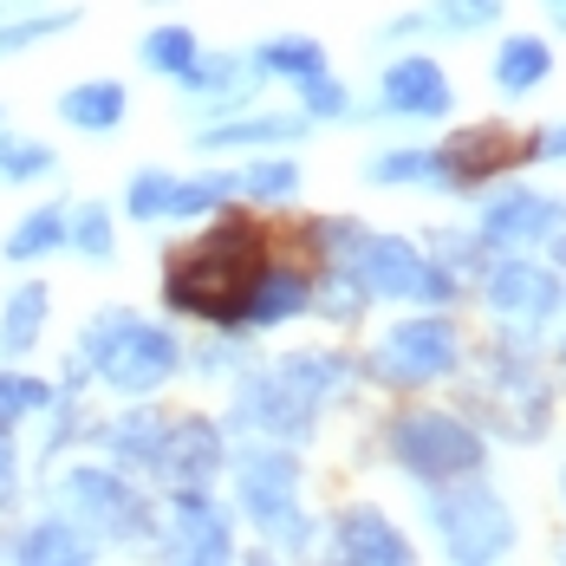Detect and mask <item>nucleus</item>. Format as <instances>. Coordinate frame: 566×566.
Segmentation results:
<instances>
[{
	"label": "nucleus",
	"instance_id": "obj_15",
	"mask_svg": "<svg viewBox=\"0 0 566 566\" xmlns=\"http://www.w3.org/2000/svg\"><path fill=\"white\" fill-rule=\"evenodd\" d=\"M306 306H313V274H306L300 261H274V254H268L261 281L248 286V300H241V326H248V333H268V326L300 319Z\"/></svg>",
	"mask_w": 566,
	"mask_h": 566
},
{
	"label": "nucleus",
	"instance_id": "obj_38",
	"mask_svg": "<svg viewBox=\"0 0 566 566\" xmlns=\"http://www.w3.org/2000/svg\"><path fill=\"white\" fill-rule=\"evenodd\" d=\"M170 189H176L170 170H137L130 176V189H124V216H137V222H164Z\"/></svg>",
	"mask_w": 566,
	"mask_h": 566
},
{
	"label": "nucleus",
	"instance_id": "obj_27",
	"mask_svg": "<svg viewBox=\"0 0 566 566\" xmlns=\"http://www.w3.org/2000/svg\"><path fill=\"white\" fill-rule=\"evenodd\" d=\"M365 182L378 189H443V157L437 150H385L365 164Z\"/></svg>",
	"mask_w": 566,
	"mask_h": 566
},
{
	"label": "nucleus",
	"instance_id": "obj_5",
	"mask_svg": "<svg viewBox=\"0 0 566 566\" xmlns=\"http://www.w3.org/2000/svg\"><path fill=\"white\" fill-rule=\"evenodd\" d=\"M385 450L403 475H417L423 489L430 482H450V475H469V469H482V430L475 423H462L450 410H403L391 417V430H385Z\"/></svg>",
	"mask_w": 566,
	"mask_h": 566
},
{
	"label": "nucleus",
	"instance_id": "obj_16",
	"mask_svg": "<svg viewBox=\"0 0 566 566\" xmlns=\"http://www.w3.org/2000/svg\"><path fill=\"white\" fill-rule=\"evenodd\" d=\"M333 547H339V560H352V566H403L410 560V541L391 527V514L371 509V502H352V509L333 521Z\"/></svg>",
	"mask_w": 566,
	"mask_h": 566
},
{
	"label": "nucleus",
	"instance_id": "obj_30",
	"mask_svg": "<svg viewBox=\"0 0 566 566\" xmlns=\"http://www.w3.org/2000/svg\"><path fill=\"white\" fill-rule=\"evenodd\" d=\"M313 306H319L333 326H358V319H365V306H371V293L352 281L339 261H326V268H319V281H313Z\"/></svg>",
	"mask_w": 566,
	"mask_h": 566
},
{
	"label": "nucleus",
	"instance_id": "obj_42",
	"mask_svg": "<svg viewBox=\"0 0 566 566\" xmlns=\"http://www.w3.org/2000/svg\"><path fill=\"white\" fill-rule=\"evenodd\" d=\"M547 248H554V261H560V268H566V222L554 228V241H547Z\"/></svg>",
	"mask_w": 566,
	"mask_h": 566
},
{
	"label": "nucleus",
	"instance_id": "obj_43",
	"mask_svg": "<svg viewBox=\"0 0 566 566\" xmlns=\"http://www.w3.org/2000/svg\"><path fill=\"white\" fill-rule=\"evenodd\" d=\"M547 13H554V27H566V0H547Z\"/></svg>",
	"mask_w": 566,
	"mask_h": 566
},
{
	"label": "nucleus",
	"instance_id": "obj_18",
	"mask_svg": "<svg viewBox=\"0 0 566 566\" xmlns=\"http://www.w3.org/2000/svg\"><path fill=\"white\" fill-rule=\"evenodd\" d=\"M306 117L286 112H254V117H228V124H202L196 150H274V144H300Z\"/></svg>",
	"mask_w": 566,
	"mask_h": 566
},
{
	"label": "nucleus",
	"instance_id": "obj_2",
	"mask_svg": "<svg viewBox=\"0 0 566 566\" xmlns=\"http://www.w3.org/2000/svg\"><path fill=\"white\" fill-rule=\"evenodd\" d=\"M98 385H112L124 397H150L164 391L182 365V345H176L170 326H150L137 319L130 306H105L85 333H78V352H72Z\"/></svg>",
	"mask_w": 566,
	"mask_h": 566
},
{
	"label": "nucleus",
	"instance_id": "obj_14",
	"mask_svg": "<svg viewBox=\"0 0 566 566\" xmlns=\"http://www.w3.org/2000/svg\"><path fill=\"white\" fill-rule=\"evenodd\" d=\"M378 98H385V117H450L455 112V85L450 72L430 53H397L378 78Z\"/></svg>",
	"mask_w": 566,
	"mask_h": 566
},
{
	"label": "nucleus",
	"instance_id": "obj_25",
	"mask_svg": "<svg viewBox=\"0 0 566 566\" xmlns=\"http://www.w3.org/2000/svg\"><path fill=\"white\" fill-rule=\"evenodd\" d=\"M254 72L261 78H313V72H326V46L319 40H306V33H274V40H261L254 46Z\"/></svg>",
	"mask_w": 566,
	"mask_h": 566
},
{
	"label": "nucleus",
	"instance_id": "obj_20",
	"mask_svg": "<svg viewBox=\"0 0 566 566\" xmlns=\"http://www.w3.org/2000/svg\"><path fill=\"white\" fill-rule=\"evenodd\" d=\"M130 112V92L117 85V78H85V85H72V92H59V117L72 124V130H92V137H105L117 130Z\"/></svg>",
	"mask_w": 566,
	"mask_h": 566
},
{
	"label": "nucleus",
	"instance_id": "obj_40",
	"mask_svg": "<svg viewBox=\"0 0 566 566\" xmlns=\"http://www.w3.org/2000/svg\"><path fill=\"white\" fill-rule=\"evenodd\" d=\"M20 502V455H13V430H0V509Z\"/></svg>",
	"mask_w": 566,
	"mask_h": 566
},
{
	"label": "nucleus",
	"instance_id": "obj_13",
	"mask_svg": "<svg viewBox=\"0 0 566 566\" xmlns=\"http://www.w3.org/2000/svg\"><path fill=\"white\" fill-rule=\"evenodd\" d=\"M170 554L196 566H216L234 554V514L209 489H170Z\"/></svg>",
	"mask_w": 566,
	"mask_h": 566
},
{
	"label": "nucleus",
	"instance_id": "obj_31",
	"mask_svg": "<svg viewBox=\"0 0 566 566\" xmlns=\"http://www.w3.org/2000/svg\"><path fill=\"white\" fill-rule=\"evenodd\" d=\"M196 33L189 27H150L144 33V46H137V59H144V72H164V78H182L189 65H196Z\"/></svg>",
	"mask_w": 566,
	"mask_h": 566
},
{
	"label": "nucleus",
	"instance_id": "obj_41",
	"mask_svg": "<svg viewBox=\"0 0 566 566\" xmlns=\"http://www.w3.org/2000/svg\"><path fill=\"white\" fill-rule=\"evenodd\" d=\"M534 157H547V164H566V124H554V130H541V137H534Z\"/></svg>",
	"mask_w": 566,
	"mask_h": 566
},
{
	"label": "nucleus",
	"instance_id": "obj_39",
	"mask_svg": "<svg viewBox=\"0 0 566 566\" xmlns=\"http://www.w3.org/2000/svg\"><path fill=\"white\" fill-rule=\"evenodd\" d=\"M300 112L306 117H345L352 98H345V85L333 72H313V78H300Z\"/></svg>",
	"mask_w": 566,
	"mask_h": 566
},
{
	"label": "nucleus",
	"instance_id": "obj_4",
	"mask_svg": "<svg viewBox=\"0 0 566 566\" xmlns=\"http://www.w3.org/2000/svg\"><path fill=\"white\" fill-rule=\"evenodd\" d=\"M234 502H241V514L268 541H281L286 554H306L313 547V514L300 509V462H293L286 443L254 437L248 450L234 455Z\"/></svg>",
	"mask_w": 566,
	"mask_h": 566
},
{
	"label": "nucleus",
	"instance_id": "obj_44",
	"mask_svg": "<svg viewBox=\"0 0 566 566\" xmlns=\"http://www.w3.org/2000/svg\"><path fill=\"white\" fill-rule=\"evenodd\" d=\"M560 495H566V475H560Z\"/></svg>",
	"mask_w": 566,
	"mask_h": 566
},
{
	"label": "nucleus",
	"instance_id": "obj_23",
	"mask_svg": "<svg viewBox=\"0 0 566 566\" xmlns=\"http://www.w3.org/2000/svg\"><path fill=\"white\" fill-rule=\"evenodd\" d=\"M13 560H92V541L72 514H46L33 527H20V541L7 547Z\"/></svg>",
	"mask_w": 566,
	"mask_h": 566
},
{
	"label": "nucleus",
	"instance_id": "obj_12",
	"mask_svg": "<svg viewBox=\"0 0 566 566\" xmlns=\"http://www.w3.org/2000/svg\"><path fill=\"white\" fill-rule=\"evenodd\" d=\"M222 462H228V443H222V430H216L209 417H170L150 475H157L164 489H216Z\"/></svg>",
	"mask_w": 566,
	"mask_h": 566
},
{
	"label": "nucleus",
	"instance_id": "obj_7",
	"mask_svg": "<svg viewBox=\"0 0 566 566\" xmlns=\"http://www.w3.org/2000/svg\"><path fill=\"white\" fill-rule=\"evenodd\" d=\"M455 365H462V339H455V326L443 319V306H430L417 319H397L391 333L371 345L365 378L410 391V385H443Z\"/></svg>",
	"mask_w": 566,
	"mask_h": 566
},
{
	"label": "nucleus",
	"instance_id": "obj_33",
	"mask_svg": "<svg viewBox=\"0 0 566 566\" xmlns=\"http://www.w3.org/2000/svg\"><path fill=\"white\" fill-rule=\"evenodd\" d=\"M78 27V13L72 7H53V13H20V20H0V59L27 53V46H40V40H59V33H72Z\"/></svg>",
	"mask_w": 566,
	"mask_h": 566
},
{
	"label": "nucleus",
	"instance_id": "obj_26",
	"mask_svg": "<svg viewBox=\"0 0 566 566\" xmlns=\"http://www.w3.org/2000/svg\"><path fill=\"white\" fill-rule=\"evenodd\" d=\"M182 92H189V98H216V112H234V105L248 98V72H241V59L196 53V65L182 72Z\"/></svg>",
	"mask_w": 566,
	"mask_h": 566
},
{
	"label": "nucleus",
	"instance_id": "obj_19",
	"mask_svg": "<svg viewBox=\"0 0 566 566\" xmlns=\"http://www.w3.org/2000/svg\"><path fill=\"white\" fill-rule=\"evenodd\" d=\"M164 430H170L164 410H124V417H112V423L92 430V437L112 450L117 469H144V475H150V462H157V450H164Z\"/></svg>",
	"mask_w": 566,
	"mask_h": 566
},
{
	"label": "nucleus",
	"instance_id": "obj_22",
	"mask_svg": "<svg viewBox=\"0 0 566 566\" xmlns=\"http://www.w3.org/2000/svg\"><path fill=\"white\" fill-rule=\"evenodd\" d=\"M46 306H53V293L40 281L13 286L7 293V306H0V358H27L33 345H40V333H46Z\"/></svg>",
	"mask_w": 566,
	"mask_h": 566
},
{
	"label": "nucleus",
	"instance_id": "obj_37",
	"mask_svg": "<svg viewBox=\"0 0 566 566\" xmlns=\"http://www.w3.org/2000/svg\"><path fill=\"white\" fill-rule=\"evenodd\" d=\"M59 157L46 144H27V137H0V182H40L53 176Z\"/></svg>",
	"mask_w": 566,
	"mask_h": 566
},
{
	"label": "nucleus",
	"instance_id": "obj_8",
	"mask_svg": "<svg viewBox=\"0 0 566 566\" xmlns=\"http://www.w3.org/2000/svg\"><path fill=\"white\" fill-rule=\"evenodd\" d=\"M313 417H319V403H306L281 371H261V365L241 371L234 410H228V423L241 437H268V443H306L313 437Z\"/></svg>",
	"mask_w": 566,
	"mask_h": 566
},
{
	"label": "nucleus",
	"instance_id": "obj_9",
	"mask_svg": "<svg viewBox=\"0 0 566 566\" xmlns=\"http://www.w3.org/2000/svg\"><path fill=\"white\" fill-rule=\"evenodd\" d=\"M437 157H443V189H482V182H495L502 170L527 164V157H534V137L514 130V124H502V117H489V124L455 130Z\"/></svg>",
	"mask_w": 566,
	"mask_h": 566
},
{
	"label": "nucleus",
	"instance_id": "obj_29",
	"mask_svg": "<svg viewBox=\"0 0 566 566\" xmlns=\"http://www.w3.org/2000/svg\"><path fill=\"white\" fill-rule=\"evenodd\" d=\"M234 189L254 202V209H281L300 196V164L293 157H261V164H248V170L234 176Z\"/></svg>",
	"mask_w": 566,
	"mask_h": 566
},
{
	"label": "nucleus",
	"instance_id": "obj_10",
	"mask_svg": "<svg viewBox=\"0 0 566 566\" xmlns=\"http://www.w3.org/2000/svg\"><path fill=\"white\" fill-rule=\"evenodd\" d=\"M482 300L509 333H541V319H554V306H560V274L527 254H502L482 281Z\"/></svg>",
	"mask_w": 566,
	"mask_h": 566
},
{
	"label": "nucleus",
	"instance_id": "obj_34",
	"mask_svg": "<svg viewBox=\"0 0 566 566\" xmlns=\"http://www.w3.org/2000/svg\"><path fill=\"white\" fill-rule=\"evenodd\" d=\"M430 33H455V40H469V33H489L495 20H502V0H430Z\"/></svg>",
	"mask_w": 566,
	"mask_h": 566
},
{
	"label": "nucleus",
	"instance_id": "obj_32",
	"mask_svg": "<svg viewBox=\"0 0 566 566\" xmlns=\"http://www.w3.org/2000/svg\"><path fill=\"white\" fill-rule=\"evenodd\" d=\"M65 248H78L85 261H112L117 254V228L105 202H85V209H65Z\"/></svg>",
	"mask_w": 566,
	"mask_h": 566
},
{
	"label": "nucleus",
	"instance_id": "obj_28",
	"mask_svg": "<svg viewBox=\"0 0 566 566\" xmlns=\"http://www.w3.org/2000/svg\"><path fill=\"white\" fill-rule=\"evenodd\" d=\"M228 196H234V176L228 170H202V176H189V182H176L170 189L164 222H202V216H222Z\"/></svg>",
	"mask_w": 566,
	"mask_h": 566
},
{
	"label": "nucleus",
	"instance_id": "obj_11",
	"mask_svg": "<svg viewBox=\"0 0 566 566\" xmlns=\"http://www.w3.org/2000/svg\"><path fill=\"white\" fill-rule=\"evenodd\" d=\"M560 222H566V196H547V189H502V196L482 209L475 241H482V248H502V254H527V248H547Z\"/></svg>",
	"mask_w": 566,
	"mask_h": 566
},
{
	"label": "nucleus",
	"instance_id": "obj_24",
	"mask_svg": "<svg viewBox=\"0 0 566 566\" xmlns=\"http://www.w3.org/2000/svg\"><path fill=\"white\" fill-rule=\"evenodd\" d=\"M65 248V209L59 202H40V209H27L20 222L7 228V261L13 268H27V261H46V254H59Z\"/></svg>",
	"mask_w": 566,
	"mask_h": 566
},
{
	"label": "nucleus",
	"instance_id": "obj_17",
	"mask_svg": "<svg viewBox=\"0 0 566 566\" xmlns=\"http://www.w3.org/2000/svg\"><path fill=\"white\" fill-rule=\"evenodd\" d=\"M274 371H281V378H286L300 397H306V403H339V397L352 391V378H358V358L306 345V352H286Z\"/></svg>",
	"mask_w": 566,
	"mask_h": 566
},
{
	"label": "nucleus",
	"instance_id": "obj_6",
	"mask_svg": "<svg viewBox=\"0 0 566 566\" xmlns=\"http://www.w3.org/2000/svg\"><path fill=\"white\" fill-rule=\"evenodd\" d=\"M53 502H59V514H72L78 527L112 534V541H144V534L157 527L144 489H130V475L98 469V462H72V469L53 482Z\"/></svg>",
	"mask_w": 566,
	"mask_h": 566
},
{
	"label": "nucleus",
	"instance_id": "obj_36",
	"mask_svg": "<svg viewBox=\"0 0 566 566\" xmlns=\"http://www.w3.org/2000/svg\"><path fill=\"white\" fill-rule=\"evenodd\" d=\"M53 385L46 378H27V371H0V430H13L20 417L33 410H53Z\"/></svg>",
	"mask_w": 566,
	"mask_h": 566
},
{
	"label": "nucleus",
	"instance_id": "obj_1",
	"mask_svg": "<svg viewBox=\"0 0 566 566\" xmlns=\"http://www.w3.org/2000/svg\"><path fill=\"white\" fill-rule=\"evenodd\" d=\"M268 268V234L241 216H222L196 248H182L164 268V300L182 319H209V326H241V300Z\"/></svg>",
	"mask_w": 566,
	"mask_h": 566
},
{
	"label": "nucleus",
	"instance_id": "obj_3",
	"mask_svg": "<svg viewBox=\"0 0 566 566\" xmlns=\"http://www.w3.org/2000/svg\"><path fill=\"white\" fill-rule=\"evenodd\" d=\"M423 514H430V527H437V541L450 547V560H502L514 547V509L502 502V489L495 482H482V469H469V475H450V482H430V495H423Z\"/></svg>",
	"mask_w": 566,
	"mask_h": 566
},
{
	"label": "nucleus",
	"instance_id": "obj_21",
	"mask_svg": "<svg viewBox=\"0 0 566 566\" xmlns=\"http://www.w3.org/2000/svg\"><path fill=\"white\" fill-rule=\"evenodd\" d=\"M547 72H554V46H547L541 33H509V40H502V53H495V85H502L509 98L541 92Z\"/></svg>",
	"mask_w": 566,
	"mask_h": 566
},
{
	"label": "nucleus",
	"instance_id": "obj_35",
	"mask_svg": "<svg viewBox=\"0 0 566 566\" xmlns=\"http://www.w3.org/2000/svg\"><path fill=\"white\" fill-rule=\"evenodd\" d=\"M189 358H196V371H202V378L248 371V365H254V358H248V326H216V339H202Z\"/></svg>",
	"mask_w": 566,
	"mask_h": 566
}]
</instances>
